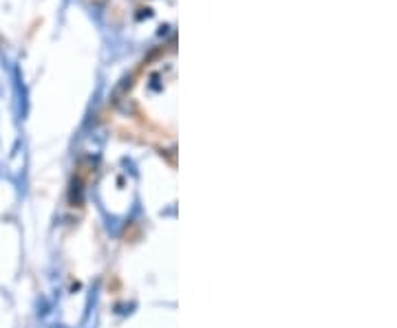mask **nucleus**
Here are the masks:
<instances>
[{"label": "nucleus", "instance_id": "f257e3e1", "mask_svg": "<svg viewBox=\"0 0 397 328\" xmlns=\"http://www.w3.org/2000/svg\"><path fill=\"white\" fill-rule=\"evenodd\" d=\"M175 84V46L168 55L159 51L141 71L126 84L124 95L115 97L113 117L122 121L126 137H137L143 143L166 148V139L175 143V89L166 93V86Z\"/></svg>", "mask_w": 397, "mask_h": 328}]
</instances>
